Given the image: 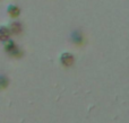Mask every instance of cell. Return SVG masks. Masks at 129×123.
Wrapping results in <instances>:
<instances>
[{
  "instance_id": "cell-1",
  "label": "cell",
  "mask_w": 129,
  "mask_h": 123,
  "mask_svg": "<svg viewBox=\"0 0 129 123\" xmlns=\"http://www.w3.org/2000/svg\"><path fill=\"white\" fill-rule=\"evenodd\" d=\"M75 62V56L70 52H63L60 55V63L63 67H71Z\"/></svg>"
},
{
  "instance_id": "cell-2",
  "label": "cell",
  "mask_w": 129,
  "mask_h": 123,
  "mask_svg": "<svg viewBox=\"0 0 129 123\" xmlns=\"http://www.w3.org/2000/svg\"><path fill=\"white\" fill-rule=\"evenodd\" d=\"M7 13H8L9 17L11 18H17L20 16V8L18 6H16V5H8V7H7Z\"/></svg>"
},
{
  "instance_id": "cell-3",
  "label": "cell",
  "mask_w": 129,
  "mask_h": 123,
  "mask_svg": "<svg viewBox=\"0 0 129 123\" xmlns=\"http://www.w3.org/2000/svg\"><path fill=\"white\" fill-rule=\"evenodd\" d=\"M10 31L7 25H0V42H6L8 38H10Z\"/></svg>"
},
{
  "instance_id": "cell-4",
  "label": "cell",
  "mask_w": 129,
  "mask_h": 123,
  "mask_svg": "<svg viewBox=\"0 0 129 123\" xmlns=\"http://www.w3.org/2000/svg\"><path fill=\"white\" fill-rule=\"evenodd\" d=\"M4 49L7 53H11V52H14L16 49H17V45H16V43L14 40L8 38L6 42H4Z\"/></svg>"
},
{
  "instance_id": "cell-5",
  "label": "cell",
  "mask_w": 129,
  "mask_h": 123,
  "mask_svg": "<svg viewBox=\"0 0 129 123\" xmlns=\"http://www.w3.org/2000/svg\"><path fill=\"white\" fill-rule=\"evenodd\" d=\"M8 28L11 34H19L22 32V24L19 22H11Z\"/></svg>"
},
{
  "instance_id": "cell-6",
  "label": "cell",
  "mask_w": 129,
  "mask_h": 123,
  "mask_svg": "<svg viewBox=\"0 0 129 123\" xmlns=\"http://www.w3.org/2000/svg\"><path fill=\"white\" fill-rule=\"evenodd\" d=\"M8 85V79L5 76H0V88H6Z\"/></svg>"
}]
</instances>
